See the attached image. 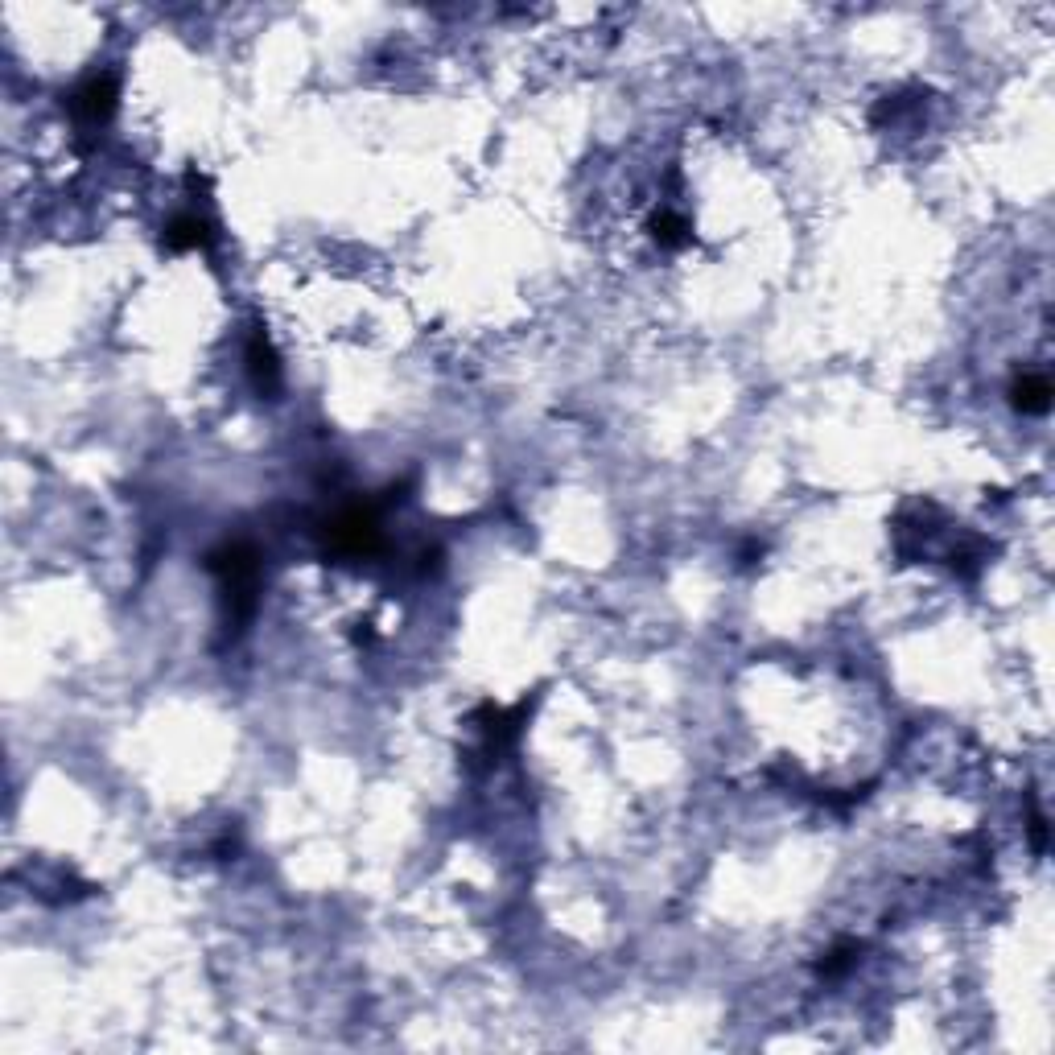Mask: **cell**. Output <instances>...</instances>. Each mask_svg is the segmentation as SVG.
<instances>
[{
	"label": "cell",
	"mask_w": 1055,
	"mask_h": 1055,
	"mask_svg": "<svg viewBox=\"0 0 1055 1055\" xmlns=\"http://www.w3.org/2000/svg\"><path fill=\"white\" fill-rule=\"evenodd\" d=\"M165 240L174 248H202V244H211V223L198 219V215H178L174 223H169Z\"/></svg>",
	"instance_id": "obj_3"
},
{
	"label": "cell",
	"mask_w": 1055,
	"mask_h": 1055,
	"mask_svg": "<svg viewBox=\"0 0 1055 1055\" xmlns=\"http://www.w3.org/2000/svg\"><path fill=\"white\" fill-rule=\"evenodd\" d=\"M75 112H79L87 124H104V120L116 112V79L99 75V79L83 83L79 95H75Z\"/></svg>",
	"instance_id": "obj_1"
},
{
	"label": "cell",
	"mask_w": 1055,
	"mask_h": 1055,
	"mask_svg": "<svg viewBox=\"0 0 1055 1055\" xmlns=\"http://www.w3.org/2000/svg\"><path fill=\"white\" fill-rule=\"evenodd\" d=\"M1014 408H1023V413H1047L1051 408V384L1047 376H1035V371H1027L1023 380L1014 384Z\"/></svg>",
	"instance_id": "obj_2"
},
{
	"label": "cell",
	"mask_w": 1055,
	"mask_h": 1055,
	"mask_svg": "<svg viewBox=\"0 0 1055 1055\" xmlns=\"http://www.w3.org/2000/svg\"><path fill=\"white\" fill-rule=\"evenodd\" d=\"M248 367H252V376H256V388H277L281 367H277V355H272V347H268V338H260V334L252 338Z\"/></svg>",
	"instance_id": "obj_4"
}]
</instances>
